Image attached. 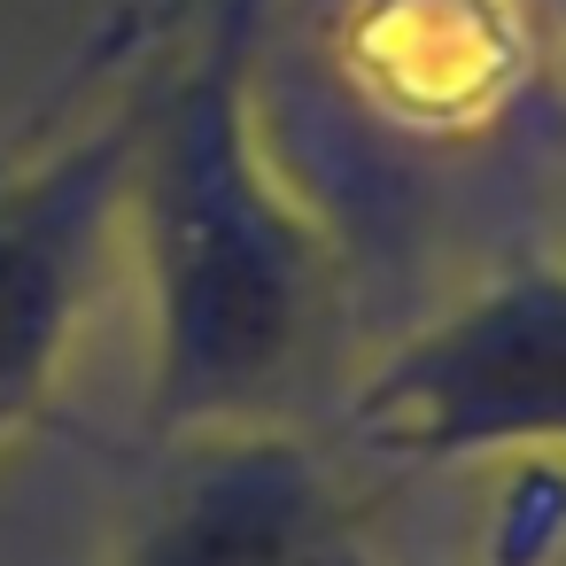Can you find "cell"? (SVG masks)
I'll return each instance as SVG.
<instances>
[{
  "label": "cell",
  "mask_w": 566,
  "mask_h": 566,
  "mask_svg": "<svg viewBox=\"0 0 566 566\" xmlns=\"http://www.w3.org/2000/svg\"><path fill=\"white\" fill-rule=\"evenodd\" d=\"M342 442L388 473L566 450V264H512L403 334L349 396Z\"/></svg>",
  "instance_id": "obj_2"
},
{
  "label": "cell",
  "mask_w": 566,
  "mask_h": 566,
  "mask_svg": "<svg viewBox=\"0 0 566 566\" xmlns=\"http://www.w3.org/2000/svg\"><path fill=\"white\" fill-rule=\"evenodd\" d=\"M109 566H365V504L287 427L179 434Z\"/></svg>",
  "instance_id": "obj_4"
},
{
  "label": "cell",
  "mask_w": 566,
  "mask_h": 566,
  "mask_svg": "<svg viewBox=\"0 0 566 566\" xmlns=\"http://www.w3.org/2000/svg\"><path fill=\"white\" fill-rule=\"evenodd\" d=\"M140 102L148 71L94 125L0 171V450L48 411L86 303L102 295L109 249L125 233Z\"/></svg>",
  "instance_id": "obj_3"
},
{
  "label": "cell",
  "mask_w": 566,
  "mask_h": 566,
  "mask_svg": "<svg viewBox=\"0 0 566 566\" xmlns=\"http://www.w3.org/2000/svg\"><path fill=\"white\" fill-rule=\"evenodd\" d=\"M481 566H512V558H504V551H496V558H481Z\"/></svg>",
  "instance_id": "obj_5"
},
{
  "label": "cell",
  "mask_w": 566,
  "mask_h": 566,
  "mask_svg": "<svg viewBox=\"0 0 566 566\" xmlns=\"http://www.w3.org/2000/svg\"><path fill=\"white\" fill-rule=\"evenodd\" d=\"M280 0H210L148 63L125 233L148 272V427H280L334 334V249L264 156L256 63Z\"/></svg>",
  "instance_id": "obj_1"
}]
</instances>
